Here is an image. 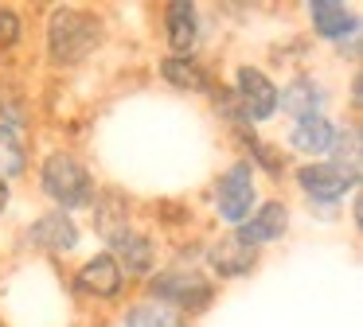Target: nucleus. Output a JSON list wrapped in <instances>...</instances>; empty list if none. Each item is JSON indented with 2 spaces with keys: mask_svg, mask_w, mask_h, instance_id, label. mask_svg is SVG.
I'll list each match as a JSON object with an SVG mask.
<instances>
[{
  "mask_svg": "<svg viewBox=\"0 0 363 327\" xmlns=\"http://www.w3.org/2000/svg\"><path fill=\"white\" fill-rule=\"evenodd\" d=\"M74 292L86 296V300H118L125 292V272L110 253H94L74 272Z\"/></svg>",
  "mask_w": 363,
  "mask_h": 327,
  "instance_id": "0eeeda50",
  "label": "nucleus"
},
{
  "mask_svg": "<svg viewBox=\"0 0 363 327\" xmlns=\"http://www.w3.org/2000/svg\"><path fill=\"white\" fill-rule=\"evenodd\" d=\"M336 132H340V125L332 121L328 113L301 117V121L289 125V148H293V152H301V156H308V160H316V156H328L332 152Z\"/></svg>",
  "mask_w": 363,
  "mask_h": 327,
  "instance_id": "ddd939ff",
  "label": "nucleus"
},
{
  "mask_svg": "<svg viewBox=\"0 0 363 327\" xmlns=\"http://www.w3.org/2000/svg\"><path fill=\"white\" fill-rule=\"evenodd\" d=\"M121 327H188V319H184L180 311H172V308H164V304L145 296V300H137L125 308Z\"/></svg>",
  "mask_w": 363,
  "mask_h": 327,
  "instance_id": "a211bd4d",
  "label": "nucleus"
},
{
  "mask_svg": "<svg viewBox=\"0 0 363 327\" xmlns=\"http://www.w3.org/2000/svg\"><path fill=\"white\" fill-rule=\"evenodd\" d=\"M207 261H211V269L219 277H246V272L258 269V249L238 241L235 234H227V238H219L207 249Z\"/></svg>",
  "mask_w": 363,
  "mask_h": 327,
  "instance_id": "2eb2a0df",
  "label": "nucleus"
},
{
  "mask_svg": "<svg viewBox=\"0 0 363 327\" xmlns=\"http://www.w3.org/2000/svg\"><path fill=\"white\" fill-rule=\"evenodd\" d=\"M160 78H164L168 86H176V90H211V78H207L203 62L196 59V54H168V59H160Z\"/></svg>",
  "mask_w": 363,
  "mask_h": 327,
  "instance_id": "f3484780",
  "label": "nucleus"
},
{
  "mask_svg": "<svg viewBox=\"0 0 363 327\" xmlns=\"http://www.w3.org/2000/svg\"><path fill=\"white\" fill-rule=\"evenodd\" d=\"M230 234H235L238 241H246V246H254V249L269 246V241H281L285 234H289V207H285L281 199L258 202L254 214L246 218L242 226H235Z\"/></svg>",
  "mask_w": 363,
  "mask_h": 327,
  "instance_id": "6e6552de",
  "label": "nucleus"
},
{
  "mask_svg": "<svg viewBox=\"0 0 363 327\" xmlns=\"http://www.w3.org/2000/svg\"><path fill=\"white\" fill-rule=\"evenodd\" d=\"M149 300L164 304V308L180 311V316H199L215 304V280L203 277L199 269L191 265H168V269H157L145 285Z\"/></svg>",
  "mask_w": 363,
  "mask_h": 327,
  "instance_id": "7ed1b4c3",
  "label": "nucleus"
},
{
  "mask_svg": "<svg viewBox=\"0 0 363 327\" xmlns=\"http://www.w3.org/2000/svg\"><path fill=\"white\" fill-rule=\"evenodd\" d=\"M28 171V144L16 129L0 125V183L20 179Z\"/></svg>",
  "mask_w": 363,
  "mask_h": 327,
  "instance_id": "6ab92c4d",
  "label": "nucleus"
},
{
  "mask_svg": "<svg viewBox=\"0 0 363 327\" xmlns=\"http://www.w3.org/2000/svg\"><path fill=\"white\" fill-rule=\"evenodd\" d=\"M102 43V20L90 8H55L48 20V54L55 67H79Z\"/></svg>",
  "mask_w": 363,
  "mask_h": 327,
  "instance_id": "f257e3e1",
  "label": "nucleus"
},
{
  "mask_svg": "<svg viewBox=\"0 0 363 327\" xmlns=\"http://www.w3.org/2000/svg\"><path fill=\"white\" fill-rule=\"evenodd\" d=\"M324 105H328V86L316 74H293L277 90V109L289 113L293 121H301V117H320Z\"/></svg>",
  "mask_w": 363,
  "mask_h": 327,
  "instance_id": "9d476101",
  "label": "nucleus"
},
{
  "mask_svg": "<svg viewBox=\"0 0 363 327\" xmlns=\"http://www.w3.org/2000/svg\"><path fill=\"white\" fill-rule=\"evenodd\" d=\"M16 43H20V12L0 4V47H16Z\"/></svg>",
  "mask_w": 363,
  "mask_h": 327,
  "instance_id": "412c9836",
  "label": "nucleus"
},
{
  "mask_svg": "<svg viewBox=\"0 0 363 327\" xmlns=\"http://www.w3.org/2000/svg\"><path fill=\"white\" fill-rule=\"evenodd\" d=\"M359 86H363V78L352 74V109H359Z\"/></svg>",
  "mask_w": 363,
  "mask_h": 327,
  "instance_id": "5701e85b",
  "label": "nucleus"
},
{
  "mask_svg": "<svg viewBox=\"0 0 363 327\" xmlns=\"http://www.w3.org/2000/svg\"><path fill=\"white\" fill-rule=\"evenodd\" d=\"M79 222H74L71 214H63V210H48V214H40L32 226H28V241H32L40 253H71V249H79Z\"/></svg>",
  "mask_w": 363,
  "mask_h": 327,
  "instance_id": "1a4fd4ad",
  "label": "nucleus"
},
{
  "mask_svg": "<svg viewBox=\"0 0 363 327\" xmlns=\"http://www.w3.org/2000/svg\"><path fill=\"white\" fill-rule=\"evenodd\" d=\"M336 54H347V59H355V54H359V35H352V39H344V43H336Z\"/></svg>",
  "mask_w": 363,
  "mask_h": 327,
  "instance_id": "4be33fe9",
  "label": "nucleus"
},
{
  "mask_svg": "<svg viewBox=\"0 0 363 327\" xmlns=\"http://www.w3.org/2000/svg\"><path fill=\"white\" fill-rule=\"evenodd\" d=\"M106 253L121 265V272H125V277H145V272L157 265V241H152L145 230L129 226L121 238L110 241V249H106Z\"/></svg>",
  "mask_w": 363,
  "mask_h": 327,
  "instance_id": "f8f14e48",
  "label": "nucleus"
},
{
  "mask_svg": "<svg viewBox=\"0 0 363 327\" xmlns=\"http://www.w3.org/2000/svg\"><path fill=\"white\" fill-rule=\"evenodd\" d=\"M211 207L223 222L242 226L258 207V179H254L250 160H235L230 168H223L211 183Z\"/></svg>",
  "mask_w": 363,
  "mask_h": 327,
  "instance_id": "20e7f679",
  "label": "nucleus"
},
{
  "mask_svg": "<svg viewBox=\"0 0 363 327\" xmlns=\"http://www.w3.org/2000/svg\"><path fill=\"white\" fill-rule=\"evenodd\" d=\"M9 199H12V195H9V183H0V214L9 210Z\"/></svg>",
  "mask_w": 363,
  "mask_h": 327,
  "instance_id": "b1692460",
  "label": "nucleus"
},
{
  "mask_svg": "<svg viewBox=\"0 0 363 327\" xmlns=\"http://www.w3.org/2000/svg\"><path fill=\"white\" fill-rule=\"evenodd\" d=\"M293 179H297V187L305 191V199L316 202V207H340V202H344L347 195L355 191L352 179H347L340 168H332L328 160H308V164H301V168L293 171Z\"/></svg>",
  "mask_w": 363,
  "mask_h": 327,
  "instance_id": "423d86ee",
  "label": "nucleus"
},
{
  "mask_svg": "<svg viewBox=\"0 0 363 327\" xmlns=\"http://www.w3.org/2000/svg\"><path fill=\"white\" fill-rule=\"evenodd\" d=\"M90 218H94V234L110 246L113 238H121L129 230V202L118 191H106V195L98 191V199L90 202Z\"/></svg>",
  "mask_w": 363,
  "mask_h": 327,
  "instance_id": "dca6fc26",
  "label": "nucleus"
},
{
  "mask_svg": "<svg viewBox=\"0 0 363 327\" xmlns=\"http://www.w3.org/2000/svg\"><path fill=\"white\" fill-rule=\"evenodd\" d=\"M230 98H235L238 113L246 117V125H262L277 113V86L262 67H238Z\"/></svg>",
  "mask_w": 363,
  "mask_h": 327,
  "instance_id": "39448f33",
  "label": "nucleus"
},
{
  "mask_svg": "<svg viewBox=\"0 0 363 327\" xmlns=\"http://www.w3.org/2000/svg\"><path fill=\"white\" fill-rule=\"evenodd\" d=\"M308 12V23L320 39L328 43H344V39L359 35V12L352 4H340V0H313L305 8Z\"/></svg>",
  "mask_w": 363,
  "mask_h": 327,
  "instance_id": "9b49d317",
  "label": "nucleus"
},
{
  "mask_svg": "<svg viewBox=\"0 0 363 327\" xmlns=\"http://www.w3.org/2000/svg\"><path fill=\"white\" fill-rule=\"evenodd\" d=\"M199 35H203V28H199V8L196 4L176 0V4L164 8V39H168V47H172V54H196Z\"/></svg>",
  "mask_w": 363,
  "mask_h": 327,
  "instance_id": "4468645a",
  "label": "nucleus"
},
{
  "mask_svg": "<svg viewBox=\"0 0 363 327\" xmlns=\"http://www.w3.org/2000/svg\"><path fill=\"white\" fill-rule=\"evenodd\" d=\"M332 168H340V171H344V176L347 179H352V183H359V129H355V125H352V129H340L336 132V144H332Z\"/></svg>",
  "mask_w": 363,
  "mask_h": 327,
  "instance_id": "aec40b11",
  "label": "nucleus"
},
{
  "mask_svg": "<svg viewBox=\"0 0 363 327\" xmlns=\"http://www.w3.org/2000/svg\"><path fill=\"white\" fill-rule=\"evenodd\" d=\"M40 187L55 210L74 214V210H90V202L98 199V183L90 176V168L71 152H51L40 168Z\"/></svg>",
  "mask_w": 363,
  "mask_h": 327,
  "instance_id": "f03ea898",
  "label": "nucleus"
}]
</instances>
